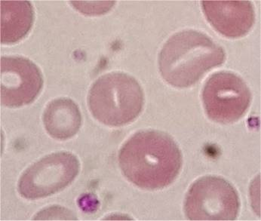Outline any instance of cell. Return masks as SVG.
Instances as JSON below:
<instances>
[{
	"label": "cell",
	"instance_id": "cell-1",
	"mask_svg": "<svg viewBox=\"0 0 261 221\" xmlns=\"http://www.w3.org/2000/svg\"><path fill=\"white\" fill-rule=\"evenodd\" d=\"M182 154L168 134L155 130L138 131L120 149L124 176L138 187L156 190L169 186L181 169Z\"/></svg>",
	"mask_w": 261,
	"mask_h": 221
},
{
	"label": "cell",
	"instance_id": "cell-2",
	"mask_svg": "<svg viewBox=\"0 0 261 221\" xmlns=\"http://www.w3.org/2000/svg\"><path fill=\"white\" fill-rule=\"evenodd\" d=\"M226 59L222 47L210 37L193 30L170 37L160 51L159 67L162 76L176 88H189L207 72L222 65Z\"/></svg>",
	"mask_w": 261,
	"mask_h": 221
},
{
	"label": "cell",
	"instance_id": "cell-3",
	"mask_svg": "<svg viewBox=\"0 0 261 221\" xmlns=\"http://www.w3.org/2000/svg\"><path fill=\"white\" fill-rule=\"evenodd\" d=\"M144 101L139 83L123 73H108L99 78L92 85L88 99L94 118L112 127L122 126L136 120Z\"/></svg>",
	"mask_w": 261,
	"mask_h": 221
},
{
	"label": "cell",
	"instance_id": "cell-4",
	"mask_svg": "<svg viewBox=\"0 0 261 221\" xmlns=\"http://www.w3.org/2000/svg\"><path fill=\"white\" fill-rule=\"evenodd\" d=\"M238 192L224 178L206 176L187 192L185 211L190 220H235L240 211Z\"/></svg>",
	"mask_w": 261,
	"mask_h": 221
},
{
	"label": "cell",
	"instance_id": "cell-5",
	"mask_svg": "<svg viewBox=\"0 0 261 221\" xmlns=\"http://www.w3.org/2000/svg\"><path fill=\"white\" fill-rule=\"evenodd\" d=\"M80 169L78 159L72 153L48 155L23 172L18 182L19 194L31 200L53 195L74 181Z\"/></svg>",
	"mask_w": 261,
	"mask_h": 221
},
{
	"label": "cell",
	"instance_id": "cell-6",
	"mask_svg": "<svg viewBox=\"0 0 261 221\" xmlns=\"http://www.w3.org/2000/svg\"><path fill=\"white\" fill-rule=\"evenodd\" d=\"M251 101V93L246 83L230 72L212 75L202 91L206 114L218 123H232L241 119Z\"/></svg>",
	"mask_w": 261,
	"mask_h": 221
},
{
	"label": "cell",
	"instance_id": "cell-7",
	"mask_svg": "<svg viewBox=\"0 0 261 221\" xmlns=\"http://www.w3.org/2000/svg\"><path fill=\"white\" fill-rule=\"evenodd\" d=\"M43 78L39 67L23 57L1 58V103L19 107L32 103L40 93Z\"/></svg>",
	"mask_w": 261,
	"mask_h": 221
},
{
	"label": "cell",
	"instance_id": "cell-8",
	"mask_svg": "<svg viewBox=\"0 0 261 221\" xmlns=\"http://www.w3.org/2000/svg\"><path fill=\"white\" fill-rule=\"evenodd\" d=\"M202 7L207 21L227 38L246 35L255 20L254 7L249 1H203Z\"/></svg>",
	"mask_w": 261,
	"mask_h": 221
},
{
	"label": "cell",
	"instance_id": "cell-9",
	"mask_svg": "<svg viewBox=\"0 0 261 221\" xmlns=\"http://www.w3.org/2000/svg\"><path fill=\"white\" fill-rule=\"evenodd\" d=\"M43 123L50 136L58 140H67L80 130L81 113L71 99L58 98L47 105L43 114Z\"/></svg>",
	"mask_w": 261,
	"mask_h": 221
},
{
	"label": "cell",
	"instance_id": "cell-10",
	"mask_svg": "<svg viewBox=\"0 0 261 221\" xmlns=\"http://www.w3.org/2000/svg\"><path fill=\"white\" fill-rule=\"evenodd\" d=\"M34 20V8L30 2L2 1L1 43L12 45L23 40Z\"/></svg>",
	"mask_w": 261,
	"mask_h": 221
},
{
	"label": "cell",
	"instance_id": "cell-11",
	"mask_svg": "<svg viewBox=\"0 0 261 221\" xmlns=\"http://www.w3.org/2000/svg\"><path fill=\"white\" fill-rule=\"evenodd\" d=\"M75 9L86 15H100L111 10L115 2H70Z\"/></svg>",
	"mask_w": 261,
	"mask_h": 221
},
{
	"label": "cell",
	"instance_id": "cell-12",
	"mask_svg": "<svg viewBox=\"0 0 261 221\" xmlns=\"http://www.w3.org/2000/svg\"><path fill=\"white\" fill-rule=\"evenodd\" d=\"M35 220L41 219V220H76V217L69 210L59 206L49 207L47 209L42 210L40 212L38 213L37 215L34 217Z\"/></svg>",
	"mask_w": 261,
	"mask_h": 221
},
{
	"label": "cell",
	"instance_id": "cell-13",
	"mask_svg": "<svg viewBox=\"0 0 261 221\" xmlns=\"http://www.w3.org/2000/svg\"><path fill=\"white\" fill-rule=\"evenodd\" d=\"M79 206L83 211L86 212H92L98 207V201L94 195L86 194L82 196L78 200Z\"/></svg>",
	"mask_w": 261,
	"mask_h": 221
}]
</instances>
